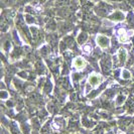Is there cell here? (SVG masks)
Returning <instances> with one entry per match:
<instances>
[{
    "instance_id": "cell-1",
    "label": "cell",
    "mask_w": 134,
    "mask_h": 134,
    "mask_svg": "<svg viewBox=\"0 0 134 134\" xmlns=\"http://www.w3.org/2000/svg\"><path fill=\"white\" fill-rule=\"evenodd\" d=\"M98 42H99V44H100L101 47H105L108 46V40L107 37H104V36H99V38H98Z\"/></svg>"
},
{
    "instance_id": "cell-2",
    "label": "cell",
    "mask_w": 134,
    "mask_h": 134,
    "mask_svg": "<svg viewBox=\"0 0 134 134\" xmlns=\"http://www.w3.org/2000/svg\"><path fill=\"white\" fill-rule=\"evenodd\" d=\"M75 66L77 68H83L85 66V62L79 58V59H77V60H75Z\"/></svg>"
},
{
    "instance_id": "cell-3",
    "label": "cell",
    "mask_w": 134,
    "mask_h": 134,
    "mask_svg": "<svg viewBox=\"0 0 134 134\" xmlns=\"http://www.w3.org/2000/svg\"><path fill=\"white\" fill-rule=\"evenodd\" d=\"M90 83L92 84V85H97L98 83H99V78L97 77V76H95V75H93V76H91L90 77Z\"/></svg>"
}]
</instances>
